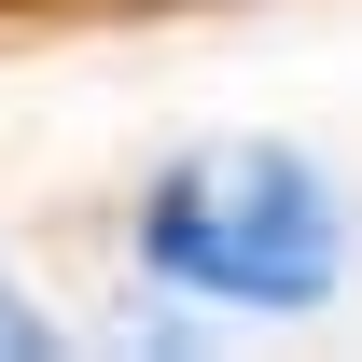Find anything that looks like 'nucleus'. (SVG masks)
Segmentation results:
<instances>
[{
	"label": "nucleus",
	"mask_w": 362,
	"mask_h": 362,
	"mask_svg": "<svg viewBox=\"0 0 362 362\" xmlns=\"http://www.w3.org/2000/svg\"><path fill=\"white\" fill-rule=\"evenodd\" d=\"M139 265L168 293H209V307H334L349 279V209L307 153L279 139H223V153H181L153 195H139Z\"/></svg>",
	"instance_id": "f257e3e1"
},
{
	"label": "nucleus",
	"mask_w": 362,
	"mask_h": 362,
	"mask_svg": "<svg viewBox=\"0 0 362 362\" xmlns=\"http://www.w3.org/2000/svg\"><path fill=\"white\" fill-rule=\"evenodd\" d=\"M42 349H56V320L14 293V265H0V362H42Z\"/></svg>",
	"instance_id": "f03ea898"
}]
</instances>
